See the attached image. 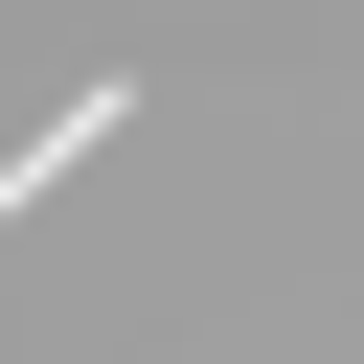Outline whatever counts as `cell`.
Here are the masks:
<instances>
[{
	"instance_id": "cell-1",
	"label": "cell",
	"mask_w": 364,
	"mask_h": 364,
	"mask_svg": "<svg viewBox=\"0 0 364 364\" xmlns=\"http://www.w3.org/2000/svg\"><path fill=\"white\" fill-rule=\"evenodd\" d=\"M114 136H136V91H114V68H91V91H68V114H46V136H0V228H23V205H46V182H91V159H114Z\"/></svg>"
}]
</instances>
